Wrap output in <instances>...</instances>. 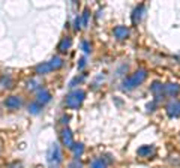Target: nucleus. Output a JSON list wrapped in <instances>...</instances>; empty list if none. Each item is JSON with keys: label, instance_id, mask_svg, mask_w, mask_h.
Instances as JSON below:
<instances>
[{"label": "nucleus", "instance_id": "23", "mask_svg": "<svg viewBox=\"0 0 180 168\" xmlns=\"http://www.w3.org/2000/svg\"><path fill=\"white\" fill-rule=\"evenodd\" d=\"M69 168H81V164L78 162V159H75L72 164H71V165H69Z\"/></svg>", "mask_w": 180, "mask_h": 168}, {"label": "nucleus", "instance_id": "8", "mask_svg": "<svg viewBox=\"0 0 180 168\" xmlns=\"http://www.w3.org/2000/svg\"><path fill=\"white\" fill-rule=\"evenodd\" d=\"M71 45H72V39H71L69 36H66V38H63V39L60 41L57 50H59L60 53H66V51L71 48Z\"/></svg>", "mask_w": 180, "mask_h": 168}, {"label": "nucleus", "instance_id": "14", "mask_svg": "<svg viewBox=\"0 0 180 168\" xmlns=\"http://www.w3.org/2000/svg\"><path fill=\"white\" fill-rule=\"evenodd\" d=\"M144 11V6L143 5H140L137 9H135V12H134V17H132V21L134 23H137V21H140V18H141V12Z\"/></svg>", "mask_w": 180, "mask_h": 168}, {"label": "nucleus", "instance_id": "21", "mask_svg": "<svg viewBox=\"0 0 180 168\" xmlns=\"http://www.w3.org/2000/svg\"><path fill=\"white\" fill-rule=\"evenodd\" d=\"M89 14H90V12H89V11H84V14H83V26H87V18H89Z\"/></svg>", "mask_w": 180, "mask_h": 168}, {"label": "nucleus", "instance_id": "4", "mask_svg": "<svg viewBox=\"0 0 180 168\" xmlns=\"http://www.w3.org/2000/svg\"><path fill=\"white\" fill-rule=\"evenodd\" d=\"M62 141L66 147H71V149L74 147V137H72V132H71L69 128H65L62 131Z\"/></svg>", "mask_w": 180, "mask_h": 168}, {"label": "nucleus", "instance_id": "22", "mask_svg": "<svg viewBox=\"0 0 180 168\" xmlns=\"http://www.w3.org/2000/svg\"><path fill=\"white\" fill-rule=\"evenodd\" d=\"M74 24H75V26H74V27H75V29H77V30H78V29L81 27V18H80V17H77V18H75V21H74Z\"/></svg>", "mask_w": 180, "mask_h": 168}, {"label": "nucleus", "instance_id": "12", "mask_svg": "<svg viewBox=\"0 0 180 168\" xmlns=\"http://www.w3.org/2000/svg\"><path fill=\"white\" fill-rule=\"evenodd\" d=\"M48 63H50V66H51L53 71H54V69H59V68L63 66V60L60 59V57H54V59H51Z\"/></svg>", "mask_w": 180, "mask_h": 168}, {"label": "nucleus", "instance_id": "9", "mask_svg": "<svg viewBox=\"0 0 180 168\" xmlns=\"http://www.w3.org/2000/svg\"><path fill=\"white\" fill-rule=\"evenodd\" d=\"M167 110H168V114H170L171 117L179 116V114H180V102H177V101L171 102V104L167 107Z\"/></svg>", "mask_w": 180, "mask_h": 168}, {"label": "nucleus", "instance_id": "20", "mask_svg": "<svg viewBox=\"0 0 180 168\" xmlns=\"http://www.w3.org/2000/svg\"><path fill=\"white\" fill-rule=\"evenodd\" d=\"M81 47H83L84 53H90V45H89V42H87V41H83V42H81Z\"/></svg>", "mask_w": 180, "mask_h": 168}, {"label": "nucleus", "instance_id": "16", "mask_svg": "<svg viewBox=\"0 0 180 168\" xmlns=\"http://www.w3.org/2000/svg\"><path fill=\"white\" fill-rule=\"evenodd\" d=\"M152 152H153V147H152V146H146V147L138 149V155H140V156H147V155H150Z\"/></svg>", "mask_w": 180, "mask_h": 168}, {"label": "nucleus", "instance_id": "11", "mask_svg": "<svg viewBox=\"0 0 180 168\" xmlns=\"http://www.w3.org/2000/svg\"><path fill=\"white\" fill-rule=\"evenodd\" d=\"M164 90L168 93L170 96H174V95H177V93L180 92V87L177 86V84H168V86L164 87Z\"/></svg>", "mask_w": 180, "mask_h": 168}, {"label": "nucleus", "instance_id": "13", "mask_svg": "<svg viewBox=\"0 0 180 168\" xmlns=\"http://www.w3.org/2000/svg\"><path fill=\"white\" fill-rule=\"evenodd\" d=\"M42 107H44V105H41L39 102L35 101L33 104H30V105H29V113H32V114H38V113L42 110Z\"/></svg>", "mask_w": 180, "mask_h": 168}, {"label": "nucleus", "instance_id": "5", "mask_svg": "<svg viewBox=\"0 0 180 168\" xmlns=\"http://www.w3.org/2000/svg\"><path fill=\"white\" fill-rule=\"evenodd\" d=\"M5 105L11 110H17L21 107V99L18 96H9L8 99L5 101Z\"/></svg>", "mask_w": 180, "mask_h": 168}, {"label": "nucleus", "instance_id": "3", "mask_svg": "<svg viewBox=\"0 0 180 168\" xmlns=\"http://www.w3.org/2000/svg\"><path fill=\"white\" fill-rule=\"evenodd\" d=\"M48 162L51 164L53 168H57L59 164L62 162V150L57 144H53L50 152H48Z\"/></svg>", "mask_w": 180, "mask_h": 168}, {"label": "nucleus", "instance_id": "15", "mask_svg": "<svg viewBox=\"0 0 180 168\" xmlns=\"http://www.w3.org/2000/svg\"><path fill=\"white\" fill-rule=\"evenodd\" d=\"M12 84V78L9 75H3L0 78V87H9Z\"/></svg>", "mask_w": 180, "mask_h": 168}, {"label": "nucleus", "instance_id": "18", "mask_svg": "<svg viewBox=\"0 0 180 168\" xmlns=\"http://www.w3.org/2000/svg\"><path fill=\"white\" fill-rule=\"evenodd\" d=\"M92 168H105V162L102 159H95L92 161Z\"/></svg>", "mask_w": 180, "mask_h": 168}, {"label": "nucleus", "instance_id": "19", "mask_svg": "<svg viewBox=\"0 0 180 168\" xmlns=\"http://www.w3.org/2000/svg\"><path fill=\"white\" fill-rule=\"evenodd\" d=\"M162 90H164V87H162V86H161L159 83H155L153 86H152V92H153L155 95H158V93L162 92Z\"/></svg>", "mask_w": 180, "mask_h": 168}, {"label": "nucleus", "instance_id": "24", "mask_svg": "<svg viewBox=\"0 0 180 168\" xmlns=\"http://www.w3.org/2000/svg\"><path fill=\"white\" fill-rule=\"evenodd\" d=\"M38 86V81H35V80H32L30 83H29V89H35Z\"/></svg>", "mask_w": 180, "mask_h": 168}, {"label": "nucleus", "instance_id": "10", "mask_svg": "<svg viewBox=\"0 0 180 168\" xmlns=\"http://www.w3.org/2000/svg\"><path fill=\"white\" fill-rule=\"evenodd\" d=\"M53 69L51 66H50V63L48 62H45V63H41V65H38L36 66V74H48V72H51Z\"/></svg>", "mask_w": 180, "mask_h": 168}, {"label": "nucleus", "instance_id": "17", "mask_svg": "<svg viewBox=\"0 0 180 168\" xmlns=\"http://www.w3.org/2000/svg\"><path fill=\"white\" fill-rule=\"evenodd\" d=\"M72 150H74V155L80 158V156L83 155V152H84V146H83V144H74Z\"/></svg>", "mask_w": 180, "mask_h": 168}, {"label": "nucleus", "instance_id": "1", "mask_svg": "<svg viewBox=\"0 0 180 168\" xmlns=\"http://www.w3.org/2000/svg\"><path fill=\"white\" fill-rule=\"evenodd\" d=\"M147 77V72L144 69H140L137 72H134L132 75H129L125 81H123V87L125 89H134V87H137L138 84H141L144 80H146Z\"/></svg>", "mask_w": 180, "mask_h": 168}, {"label": "nucleus", "instance_id": "7", "mask_svg": "<svg viewBox=\"0 0 180 168\" xmlns=\"http://www.w3.org/2000/svg\"><path fill=\"white\" fill-rule=\"evenodd\" d=\"M128 35H129V30H128V27H125V26H119V27H116L114 29V36L117 38V39H126L128 38Z\"/></svg>", "mask_w": 180, "mask_h": 168}, {"label": "nucleus", "instance_id": "2", "mask_svg": "<svg viewBox=\"0 0 180 168\" xmlns=\"http://www.w3.org/2000/svg\"><path fill=\"white\" fill-rule=\"evenodd\" d=\"M84 96H86V93L84 90H81V89H77V90H74V92H71L66 96V107L69 108H78L80 105H81V102L84 101Z\"/></svg>", "mask_w": 180, "mask_h": 168}, {"label": "nucleus", "instance_id": "25", "mask_svg": "<svg viewBox=\"0 0 180 168\" xmlns=\"http://www.w3.org/2000/svg\"><path fill=\"white\" fill-rule=\"evenodd\" d=\"M84 65H86V60L81 59V60H80V66H78V69H83V68H84Z\"/></svg>", "mask_w": 180, "mask_h": 168}, {"label": "nucleus", "instance_id": "6", "mask_svg": "<svg viewBox=\"0 0 180 168\" xmlns=\"http://www.w3.org/2000/svg\"><path fill=\"white\" fill-rule=\"evenodd\" d=\"M51 101V93L48 92V90H41V92L38 93V96H36V102H39L41 105H45L47 102Z\"/></svg>", "mask_w": 180, "mask_h": 168}]
</instances>
